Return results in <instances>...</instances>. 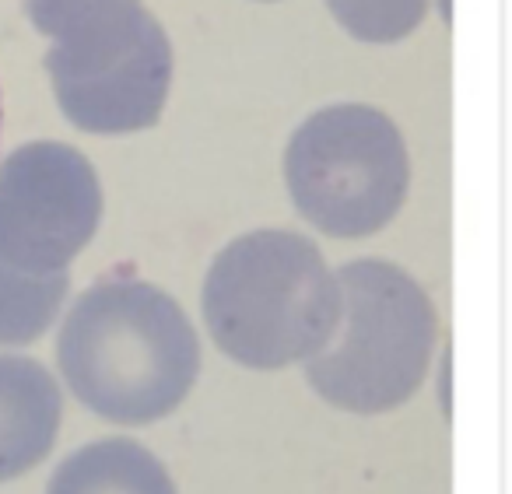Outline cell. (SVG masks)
<instances>
[{
	"instance_id": "cell-1",
	"label": "cell",
	"mask_w": 512,
	"mask_h": 494,
	"mask_svg": "<svg viewBox=\"0 0 512 494\" xmlns=\"http://www.w3.org/2000/svg\"><path fill=\"white\" fill-rule=\"evenodd\" d=\"M57 365L71 393L113 424L169 417L200 372V344L176 298L148 281H102L67 312Z\"/></svg>"
},
{
	"instance_id": "cell-2",
	"label": "cell",
	"mask_w": 512,
	"mask_h": 494,
	"mask_svg": "<svg viewBox=\"0 0 512 494\" xmlns=\"http://www.w3.org/2000/svg\"><path fill=\"white\" fill-rule=\"evenodd\" d=\"M200 309L228 358L274 372L316 358L334 340L341 291L313 242L264 228L214 256Z\"/></svg>"
},
{
	"instance_id": "cell-3",
	"label": "cell",
	"mask_w": 512,
	"mask_h": 494,
	"mask_svg": "<svg viewBox=\"0 0 512 494\" xmlns=\"http://www.w3.org/2000/svg\"><path fill=\"white\" fill-rule=\"evenodd\" d=\"M337 333L306 361V382L348 414H386L425 382L435 354L432 298L386 260H355L337 274Z\"/></svg>"
},
{
	"instance_id": "cell-4",
	"label": "cell",
	"mask_w": 512,
	"mask_h": 494,
	"mask_svg": "<svg viewBox=\"0 0 512 494\" xmlns=\"http://www.w3.org/2000/svg\"><path fill=\"white\" fill-rule=\"evenodd\" d=\"M407 148L390 116L372 106L313 113L285 151V183L299 214L337 239L390 225L407 197Z\"/></svg>"
},
{
	"instance_id": "cell-5",
	"label": "cell",
	"mask_w": 512,
	"mask_h": 494,
	"mask_svg": "<svg viewBox=\"0 0 512 494\" xmlns=\"http://www.w3.org/2000/svg\"><path fill=\"white\" fill-rule=\"evenodd\" d=\"M57 106L88 134L158 123L172 85V46L141 0H116L71 22L46 53Z\"/></svg>"
},
{
	"instance_id": "cell-6",
	"label": "cell",
	"mask_w": 512,
	"mask_h": 494,
	"mask_svg": "<svg viewBox=\"0 0 512 494\" xmlns=\"http://www.w3.org/2000/svg\"><path fill=\"white\" fill-rule=\"evenodd\" d=\"M102 190L92 162L71 144L36 141L0 165V263L29 277L67 274L92 242Z\"/></svg>"
},
{
	"instance_id": "cell-7",
	"label": "cell",
	"mask_w": 512,
	"mask_h": 494,
	"mask_svg": "<svg viewBox=\"0 0 512 494\" xmlns=\"http://www.w3.org/2000/svg\"><path fill=\"white\" fill-rule=\"evenodd\" d=\"M64 400L39 361L0 354V484L29 473L57 442Z\"/></svg>"
},
{
	"instance_id": "cell-8",
	"label": "cell",
	"mask_w": 512,
	"mask_h": 494,
	"mask_svg": "<svg viewBox=\"0 0 512 494\" xmlns=\"http://www.w3.org/2000/svg\"><path fill=\"white\" fill-rule=\"evenodd\" d=\"M46 494H176V484L144 445L106 438L67 456Z\"/></svg>"
},
{
	"instance_id": "cell-9",
	"label": "cell",
	"mask_w": 512,
	"mask_h": 494,
	"mask_svg": "<svg viewBox=\"0 0 512 494\" xmlns=\"http://www.w3.org/2000/svg\"><path fill=\"white\" fill-rule=\"evenodd\" d=\"M71 277H29L0 263V347H25L57 319Z\"/></svg>"
},
{
	"instance_id": "cell-10",
	"label": "cell",
	"mask_w": 512,
	"mask_h": 494,
	"mask_svg": "<svg viewBox=\"0 0 512 494\" xmlns=\"http://www.w3.org/2000/svg\"><path fill=\"white\" fill-rule=\"evenodd\" d=\"M327 8L362 43H397L418 29L428 0H327Z\"/></svg>"
},
{
	"instance_id": "cell-11",
	"label": "cell",
	"mask_w": 512,
	"mask_h": 494,
	"mask_svg": "<svg viewBox=\"0 0 512 494\" xmlns=\"http://www.w3.org/2000/svg\"><path fill=\"white\" fill-rule=\"evenodd\" d=\"M116 0H25V15L36 25L43 36H60L71 22H78L81 15L95 8H106Z\"/></svg>"
}]
</instances>
